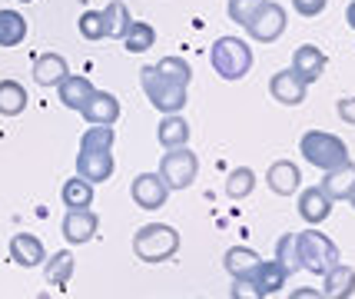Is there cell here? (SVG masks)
Masks as SVG:
<instances>
[{
	"instance_id": "6da1fadb",
	"label": "cell",
	"mask_w": 355,
	"mask_h": 299,
	"mask_svg": "<svg viewBox=\"0 0 355 299\" xmlns=\"http://www.w3.org/2000/svg\"><path fill=\"white\" fill-rule=\"evenodd\" d=\"M295 250H299V266L309 269L312 276H325L329 269L339 263V246L332 243V239L319 233V230H302V233H295Z\"/></svg>"
},
{
	"instance_id": "cb8c5ba5",
	"label": "cell",
	"mask_w": 355,
	"mask_h": 299,
	"mask_svg": "<svg viewBox=\"0 0 355 299\" xmlns=\"http://www.w3.org/2000/svg\"><path fill=\"white\" fill-rule=\"evenodd\" d=\"M44 276L50 286H67L70 283V276H73V269H77V259H73V253L70 250H60L53 253L50 259H44Z\"/></svg>"
},
{
	"instance_id": "ffe728a7",
	"label": "cell",
	"mask_w": 355,
	"mask_h": 299,
	"mask_svg": "<svg viewBox=\"0 0 355 299\" xmlns=\"http://www.w3.org/2000/svg\"><path fill=\"white\" fill-rule=\"evenodd\" d=\"M57 94H60V103L67 110H80L93 94V83L87 77H80V74H67V77L57 83Z\"/></svg>"
},
{
	"instance_id": "ba28073f",
	"label": "cell",
	"mask_w": 355,
	"mask_h": 299,
	"mask_svg": "<svg viewBox=\"0 0 355 299\" xmlns=\"http://www.w3.org/2000/svg\"><path fill=\"white\" fill-rule=\"evenodd\" d=\"M269 94H272V100L282 103V107H299V103L306 100V94H309V83L289 67V70L272 74V80H269Z\"/></svg>"
},
{
	"instance_id": "5bb4252c",
	"label": "cell",
	"mask_w": 355,
	"mask_h": 299,
	"mask_svg": "<svg viewBox=\"0 0 355 299\" xmlns=\"http://www.w3.org/2000/svg\"><path fill=\"white\" fill-rule=\"evenodd\" d=\"M266 183H269V189L276 196H293L302 187V173H299V166H295L293 160H276L269 166V173H266Z\"/></svg>"
},
{
	"instance_id": "2e32d148",
	"label": "cell",
	"mask_w": 355,
	"mask_h": 299,
	"mask_svg": "<svg viewBox=\"0 0 355 299\" xmlns=\"http://www.w3.org/2000/svg\"><path fill=\"white\" fill-rule=\"evenodd\" d=\"M10 259H14L17 266L33 269V266H40V263L46 259V250H44V243L33 237V233H17V237L10 239Z\"/></svg>"
},
{
	"instance_id": "30bf717a",
	"label": "cell",
	"mask_w": 355,
	"mask_h": 299,
	"mask_svg": "<svg viewBox=\"0 0 355 299\" xmlns=\"http://www.w3.org/2000/svg\"><path fill=\"white\" fill-rule=\"evenodd\" d=\"M60 230H63V239H67V243L80 246V243H90V239L96 237L100 220H96V213H93L90 206H87V210H67Z\"/></svg>"
},
{
	"instance_id": "9a60e30c",
	"label": "cell",
	"mask_w": 355,
	"mask_h": 299,
	"mask_svg": "<svg viewBox=\"0 0 355 299\" xmlns=\"http://www.w3.org/2000/svg\"><path fill=\"white\" fill-rule=\"evenodd\" d=\"M299 216L309 226H319L332 216V200L322 193V187H309L299 193Z\"/></svg>"
},
{
	"instance_id": "d4e9b609",
	"label": "cell",
	"mask_w": 355,
	"mask_h": 299,
	"mask_svg": "<svg viewBox=\"0 0 355 299\" xmlns=\"http://www.w3.org/2000/svg\"><path fill=\"white\" fill-rule=\"evenodd\" d=\"M60 196H63V206H67V210H87V206H93V183L77 173L73 180L63 183Z\"/></svg>"
},
{
	"instance_id": "484cf974",
	"label": "cell",
	"mask_w": 355,
	"mask_h": 299,
	"mask_svg": "<svg viewBox=\"0 0 355 299\" xmlns=\"http://www.w3.org/2000/svg\"><path fill=\"white\" fill-rule=\"evenodd\" d=\"M100 14H103V37L123 40L126 27L133 24V17H130V10H126L123 0H113V3H107V10H100Z\"/></svg>"
},
{
	"instance_id": "d6986e66",
	"label": "cell",
	"mask_w": 355,
	"mask_h": 299,
	"mask_svg": "<svg viewBox=\"0 0 355 299\" xmlns=\"http://www.w3.org/2000/svg\"><path fill=\"white\" fill-rule=\"evenodd\" d=\"M322 296L329 299H349L355 296V269L345 263H336L322 276Z\"/></svg>"
},
{
	"instance_id": "603a6c76",
	"label": "cell",
	"mask_w": 355,
	"mask_h": 299,
	"mask_svg": "<svg viewBox=\"0 0 355 299\" xmlns=\"http://www.w3.org/2000/svg\"><path fill=\"white\" fill-rule=\"evenodd\" d=\"M67 74H70V70H67V60H63L60 53H40L37 63H33V80H37L40 87H57Z\"/></svg>"
},
{
	"instance_id": "60d3db41",
	"label": "cell",
	"mask_w": 355,
	"mask_h": 299,
	"mask_svg": "<svg viewBox=\"0 0 355 299\" xmlns=\"http://www.w3.org/2000/svg\"><path fill=\"white\" fill-rule=\"evenodd\" d=\"M349 203H352V206H355V189H352V196H349Z\"/></svg>"
},
{
	"instance_id": "4dcf8cb0",
	"label": "cell",
	"mask_w": 355,
	"mask_h": 299,
	"mask_svg": "<svg viewBox=\"0 0 355 299\" xmlns=\"http://www.w3.org/2000/svg\"><path fill=\"white\" fill-rule=\"evenodd\" d=\"M113 140H116L113 126L90 123V126H87V133L80 137V150H113Z\"/></svg>"
},
{
	"instance_id": "f546056e",
	"label": "cell",
	"mask_w": 355,
	"mask_h": 299,
	"mask_svg": "<svg viewBox=\"0 0 355 299\" xmlns=\"http://www.w3.org/2000/svg\"><path fill=\"white\" fill-rule=\"evenodd\" d=\"M252 189H256V173H252L249 166H236V170L226 176V196H230V200H246Z\"/></svg>"
},
{
	"instance_id": "83f0119b",
	"label": "cell",
	"mask_w": 355,
	"mask_h": 299,
	"mask_svg": "<svg viewBox=\"0 0 355 299\" xmlns=\"http://www.w3.org/2000/svg\"><path fill=\"white\" fill-rule=\"evenodd\" d=\"M27 37V20L17 10H0V47H20Z\"/></svg>"
},
{
	"instance_id": "ab89813d",
	"label": "cell",
	"mask_w": 355,
	"mask_h": 299,
	"mask_svg": "<svg viewBox=\"0 0 355 299\" xmlns=\"http://www.w3.org/2000/svg\"><path fill=\"white\" fill-rule=\"evenodd\" d=\"M345 20H349V27L355 31V0L349 3V7H345Z\"/></svg>"
},
{
	"instance_id": "7a4b0ae2",
	"label": "cell",
	"mask_w": 355,
	"mask_h": 299,
	"mask_svg": "<svg viewBox=\"0 0 355 299\" xmlns=\"http://www.w3.org/2000/svg\"><path fill=\"white\" fill-rule=\"evenodd\" d=\"M176 250H180V233L166 223H146L133 237V253L143 263H163V259L176 256Z\"/></svg>"
},
{
	"instance_id": "ac0fdd59",
	"label": "cell",
	"mask_w": 355,
	"mask_h": 299,
	"mask_svg": "<svg viewBox=\"0 0 355 299\" xmlns=\"http://www.w3.org/2000/svg\"><path fill=\"white\" fill-rule=\"evenodd\" d=\"M293 70L302 80H306V83H315V80L325 74V53L319 47H312V44L295 47V53H293Z\"/></svg>"
},
{
	"instance_id": "8992f818",
	"label": "cell",
	"mask_w": 355,
	"mask_h": 299,
	"mask_svg": "<svg viewBox=\"0 0 355 299\" xmlns=\"http://www.w3.org/2000/svg\"><path fill=\"white\" fill-rule=\"evenodd\" d=\"M196 173H200V160H196V153L189 146H173L159 160V176H163V183L170 189L193 187Z\"/></svg>"
},
{
	"instance_id": "f35d334b",
	"label": "cell",
	"mask_w": 355,
	"mask_h": 299,
	"mask_svg": "<svg viewBox=\"0 0 355 299\" xmlns=\"http://www.w3.org/2000/svg\"><path fill=\"white\" fill-rule=\"evenodd\" d=\"M322 296V289H295L293 299H319Z\"/></svg>"
},
{
	"instance_id": "d590c367",
	"label": "cell",
	"mask_w": 355,
	"mask_h": 299,
	"mask_svg": "<svg viewBox=\"0 0 355 299\" xmlns=\"http://www.w3.org/2000/svg\"><path fill=\"white\" fill-rule=\"evenodd\" d=\"M293 7H295V14H302V17H319L329 7V0H293Z\"/></svg>"
},
{
	"instance_id": "4fadbf2b",
	"label": "cell",
	"mask_w": 355,
	"mask_h": 299,
	"mask_svg": "<svg viewBox=\"0 0 355 299\" xmlns=\"http://www.w3.org/2000/svg\"><path fill=\"white\" fill-rule=\"evenodd\" d=\"M355 189V163L352 160H345L339 166H332V170H325L322 176V193L332 200V203H339V200H349Z\"/></svg>"
},
{
	"instance_id": "7c38bea8",
	"label": "cell",
	"mask_w": 355,
	"mask_h": 299,
	"mask_svg": "<svg viewBox=\"0 0 355 299\" xmlns=\"http://www.w3.org/2000/svg\"><path fill=\"white\" fill-rule=\"evenodd\" d=\"M80 113H83V120H87V123L113 126L116 120H120V100H116L113 94H107V90H93L90 100L80 107Z\"/></svg>"
},
{
	"instance_id": "8fae6325",
	"label": "cell",
	"mask_w": 355,
	"mask_h": 299,
	"mask_svg": "<svg viewBox=\"0 0 355 299\" xmlns=\"http://www.w3.org/2000/svg\"><path fill=\"white\" fill-rule=\"evenodd\" d=\"M113 170H116V163H113L110 150H80L77 153V173L90 183H107Z\"/></svg>"
},
{
	"instance_id": "4316f807",
	"label": "cell",
	"mask_w": 355,
	"mask_h": 299,
	"mask_svg": "<svg viewBox=\"0 0 355 299\" xmlns=\"http://www.w3.org/2000/svg\"><path fill=\"white\" fill-rule=\"evenodd\" d=\"M27 110V90L17 80H0V117H20Z\"/></svg>"
},
{
	"instance_id": "d6a6232c",
	"label": "cell",
	"mask_w": 355,
	"mask_h": 299,
	"mask_svg": "<svg viewBox=\"0 0 355 299\" xmlns=\"http://www.w3.org/2000/svg\"><path fill=\"white\" fill-rule=\"evenodd\" d=\"M276 263L286 269L289 276L302 269L299 266V250H295V233H286V237L276 239Z\"/></svg>"
},
{
	"instance_id": "1f68e13d",
	"label": "cell",
	"mask_w": 355,
	"mask_h": 299,
	"mask_svg": "<svg viewBox=\"0 0 355 299\" xmlns=\"http://www.w3.org/2000/svg\"><path fill=\"white\" fill-rule=\"evenodd\" d=\"M156 70L163 74L166 80H173V83H180V87H189V80H193V70H189V63L183 60V57H163L159 63H153Z\"/></svg>"
},
{
	"instance_id": "3957f363",
	"label": "cell",
	"mask_w": 355,
	"mask_h": 299,
	"mask_svg": "<svg viewBox=\"0 0 355 299\" xmlns=\"http://www.w3.org/2000/svg\"><path fill=\"white\" fill-rule=\"evenodd\" d=\"M299 153L306 163H312L315 170H332V166H339L349 160V146L345 140H339L336 133H325V130H309V133H302V140H299Z\"/></svg>"
},
{
	"instance_id": "e575fe53",
	"label": "cell",
	"mask_w": 355,
	"mask_h": 299,
	"mask_svg": "<svg viewBox=\"0 0 355 299\" xmlns=\"http://www.w3.org/2000/svg\"><path fill=\"white\" fill-rule=\"evenodd\" d=\"M263 7V0H230L226 3V10H230V20L232 24H239V27H246L249 20L256 17V10Z\"/></svg>"
},
{
	"instance_id": "52a82bcc",
	"label": "cell",
	"mask_w": 355,
	"mask_h": 299,
	"mask_svg": "<svg viewBox=\"0 0 355 299\" xmlns=\"http://www.w3.org/2000/svg\"><path fill=\"white\" fill-rule=\"evenodd\" d=\"M286 24H289V17H286V10H282V3H276V0H263V7H259L256 17L246 24V31L256 44H276L279 37L286 33Z\"/></svg>"
},
{
	"instance_id": "8d00e7d4",
	"label": "cell",
	"mask_w": 355,
	"mask_h": 299,
	"mask_svg": "<svg viewBox=\"0 0 355 299\" xmlns=\"http://www.w3.org/2000/svg\"><path fill=\"white\" fill-rule=\"evenodd\" d=\"M232 299H259V289L252 286V280H236L230 289Z\"/></svg>"
},
{
	"instance_id": "e0dca14e",
	"label": "cell",
	"mask_w": 355,
	"mask_h": 299,
	"mask_svg": "<svg viewBox=\"0 0 355 299\" xmlns=\"http://www.w3.org/2000/svg\"><path fill=\"white\" fill-rule=\"evenodd\" d=\"M249 280H252V286L259 289V299H263V296H276L279 289L286 286V280H289V273H286V269L279 266L276 259H263L259 266L252 269V276H249Z\"/></svg>"
},
{
	"instance_id": "f1b7e54d",
	"label": "cell",
	"mask_w": 355,
	"mask_h": 299,
	"mask_svg": "<svg viewBox=\"0 0 355 299\" xmlns=\"http://www.w3.org/2000/svg\"><path fill=\"white\" fill-rule=\"evenodd\" d=\"M156 44V31L146 24V20H133L123 33V47L130 53H146V50Z\"/></svg>"
},
{
	"instance_id": "5b68a950",
	"label": "cell",
	"mask_w": 355,
	"mask_h": 299,
	"mask_svg": "<svg viewBox=\"0 0 355 299\" xmlns=\"http://www.w3.org/2000/svg\"><path fill=\"white\" fill-rule=\"evenodd\" d=\"M139 83H143L146 100H150L159 113H180L186 107V87L166 80L156 67H143V70H139Z\"/></svg>"
},
{
	"instance_id": "9c48e42d",
	"label": "cell",
	"mask_w": 355,
	"mask_h": 299,
	"mask_svg": "<svg viewBox=\"0 0 355 299\" xmlns=\"http://www.w3.org/2000/svg\"><path fill=\"white\" fill-rule=\"evenodd\" d=\"M130 196H133V203L139 210H159V206H166L170 187L163 183L159 173H139L133 180V187H130Z\"/></svg>"
},
{
	"instance_id": "74e56055",
	"label": "cell",
	"mask_w": 355,
	"mask_h": 299,
	"mask_svg": "<svg viewBox=\"0 0 355 299\" xmlns=\"http://www.w3.org/2000/svg\"><path fill=\"white\" fill-rule=\"evenodd\" d=\"M336 110H339V120H345L349 126H355V96H345L336 103Z\"/></svg>"
},
{
	"instance_id": "44dd1931",
	"label": "cell",
	"mask_w": 355,
	"mask_h": 299,
	"mask_svg": "<svg viewBox=\"0 0 355 299\" xmlns=\"http://www.w3.org/2000/svg\"><path fill=\"white\" fill-rule=\"evenodd\" d=\"M259 263H263L259 253L249 250V246H232V250H226V256H223V266H226V273H230L232 280H249L252 269L259 266Z\"/></svg>"
},
{
	"instance_id": "836d02e7",
	"label": "cell",
	"mask_w": 355,
	"mask_h": 299,
	"mask_svg": "<svg viewBox=\"0 0 355 299\" xmlns=\"http://www.w3.org/2000/svg\"><path fill=\"white\" fill-rule=\"evenodd\" d=\"M83 40H103V14L100 10H83L77 20Z\"/></svg>"
},
{
	"instance_id": "277c9868",
	"label": "cell",
	"mask_w": 355,
	"mask_h": 299,
	"mask_svg": "<svg viewBox=\"0 0 355 299\" xmlns=\"http://www.w3.org/2000/svg\"><path fill=\"white\" fill-rule=\"evenodd\" d=\"M209 63L223 80H243L252 70V50L239 37H219L209 50Z\"/></svg>"
},
{
	"instance_id": "7402d4cb",
	"label": "cell",
	"mask_w": 355,
	"mask_h": 299,
	"mask_svg": "<svg viewBox=\"0 0 355 299\" xmlns=\"http://www.w3.org/2000/svg\"><path fill=\"white\" fill-rule=\"evenodd\" d=\"M156 140H159V146H166V150L186 146L189 143V123H186L180 113H166L159 120V126H156Z\"/></svg>"
},
{
	"instance_id": "b9f144b4",
	"label": "cell",
	"mask_w": 355,
	"mask_h": 299,
	"mask_svg": "<svg viewBox=\"0 0 355 299\" xmlns=\"http://www.w3.org/2000/svg\"><path fill=\"white\" fill-rule=\"evenodd\" d=\"M20 3H33V0H20Z\"/></svg>"
}]
</instances>
